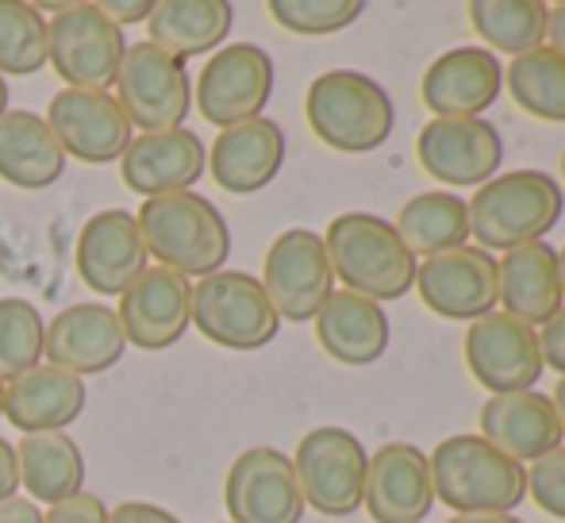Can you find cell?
<instances>
[{
  "label": "cell",
  "mask_w": 565,
  "mask_h": 523,
  "mask_svg": "<svg viewBox=\"0 0 565 523\" xmlns=\"http://www.w3.org/2000/svg\"><path fill=\"white\" fill-rule=\"evenodd\" d=\"M539 351H543V366L558 370L565 377V308L543 323V331H539Z\"/></svg>",
  "instance_id": "f35d334b"
},
{
  "label": "cell",
  "mask_w": 565,
  "mask_h": 523,
  "mask_svg": "<svg viewBox=\"0 0 565 523\" xmlns=\"http://www.w3.org/2000/svg\"><path fill=\"white\" fill-rule=\"evenodd\" d=\"M224 509L231 523H300L305 493L292 458L274 447H250L231 462L224 481Z\"/></svg>",
  "instance_id": "4fadbf2b"
},
{
  "label": "cell",
  "mask_w": 565,
  "mask_h": 523,
  "mask_svg": "<svg viewBox=\"0 0 565 523\" xmlns=\"http://www.w3.org/2000/svg\"><path fill=\"white\" fill-rule=\"evenodd\" d=\"M0 408H4V382H0Z\"/></svg>",
  "instance_id": "681fc988"
},
{
  "label": "cell",
  "mask_w": 565,
  "mask_h": 523,
  "mask_svg": "<svg viewBox=\"0 0 565 523\" xmlns=\"http://www.w3.org/2000/svg\"><path fill=\"white\" fill-rule=\"evenodd\" d=\"M504 85L512 100L535 120L565 124V54L554 46H539L504 70Z\"/></svg>",
  "instance_id": "d6a6232c"
},
{
  "label": "cell",
  "mask_w": 565,
  "mask_h": 523,
  "mask_svg": "<svg viewBox=\"0 0 565 523\" xmlns=\"http://www.w3.org/2000/svg\"><path fill=\"white\" fill-rule=\"evenodd\" d=\"M504 89L500 58L484 46H454L427 66L419 82L424 108L435 120H481Z\"/></svg>",
  "instance_id": "ac0fdd59"
},
{
  "label": "cell",
  "mask_w": 565,
  "mask_h": 523,
  "mask_svg": "<svg viewBox=\"0 0 565 523\" xmlns=\"http://www.w3.org/2000/svg\"><path fill=\"white\" fill-rule=\"evenodd\" d=\"M297 485L305 493V509L320 516H354L365 497L370 450L347 427H316L297 442Z\"/></svg>",
  "instance_id": "52a82bcc"
},
{
  "label": "cell",
  "mask_w": 565,
  "mask_h": 523,
  "mask_svg": "<svg viewBox=\"0 0 565 523\" xmlns=\"http://www.w3.org/2000/svg\"><path fill=\"white\" fill-rule=\"evenodd\" d=\"M424 308H431L443 320L473 323L481 316L497 312V258L489 250L466 247L447 250V255L424 258L416 266V285Z\"/></svg>",
  "instance_id": "9a60e30c"
},
{
  "label": "cell",
  "mask_w": 565,
  "mask_h": 523,
  "mask_svg": "<svg viewBox=\"0 0 565 523\" xmlns=\"http://www.w3.org/2000/svg\"><path fill=\"white\" fill-rule=\"evenodd\" d=\"M51 62V31L39 4L0 0V77H31Z\"/></svg>",
  "instance_id": "836d02e7"
},
{
  "label": "cell",
  "mask_w": 565,
  "mask_h": 523,
  "mask_svg": "<svg viewBox=\"0 0 565 523\" xmlns=\"http://www.w3.org/2000/svg\"><path fill=\"white\" fill-rule=\"evenodd\" d=\"M231 12L227 0H162L150 12V43L170 51L173 58H196V54L220 51L231 35Z\"/></svg>",
  "instance_id": "f546056e"
},
{
  "label": "cell",
  "mask_w": 565,
  "mask_h": 523,
  "mask_svg": "<svg viewBox=\"0 0 565 523\" xmlns=\"http://www.w3.org/2000/svg\"><path fill=\"white\" fill-rule=\"evenodd\" d=\"M435 501L454 516L515 512L527 497V470L481 435H450L427 458Z\"/></svg>",
  "instance_id": "7a4b0ae2"
},
{
  "label": "cell",
  "mask_w": 565,
  "mask_h": 523,
  "mask_svg": "<svg viewBox=\"0 0 565 523\" xmlns=\"http://www.w3.org/2000/svg\"><path fill=\"white\" fill-rule=\"evenodd\" d=\"M66 173V154L58 139L35 113L0 116V178L15 189H51Z\"/></svg>",
  "instance_id": "83f0119b"
},
{
  "label": "cell",
  "mask_w": 565,
  "mask_h": 523,
  "mask_svg": "<svg viewBox=\"0 0 565 523\" xmlns=\"http://www.w3.org/2000/svg\"><path fill=\"white\" fill-rule=\"evenodd\" d=\"M497 300H500V312L515 316V320H523L535 331L543 328L554 312L565 308L558 250L546 239L508 250L497 262Z\"/></svg>",
  "instance_id": "d4e9b609"
},
{
  "label": "cell",
  "mask_w": 565,
  "mask_h": 523,
  "mask_svg": "<svg viewBox=\"0 0 565 523\" xmlns=\"http://www.w3.org/2000/svg\"><path fill=\"white\" fill-rule=\"evenodd\" d=\"M108 523H181L170 509L147 501H124L119 509L108 512Z\"/></svg>",
  "instance_id": "ab89813d"
},
{
  "label": "cell",
  "mask_w": 565,
  "mask_h": 523,
  "mask_svg": "<svg viewBox=\"0 0 565 523\" xmlns=\"http://www.w3.org/2000/svg\"><path fill=\"white\" fill-rule=\"evenodd\" d=\"M362 509L377 523H424L435 509L427 455L412 442H385L370 455Z\"/></svg>",
  "instance_id": "44dd1931"
},
{
  "label": "cell",
  "mask_w": 565,
  "mask_h": 523,
  "mask_svg": "<svg viewBox=\"0 0 565 523\" xmlns=\"http://www.w3.org/2000/svg\"><path fill=\"white\" fill-rule=\"evenodd\" d=\"M20 493V462H15V447L0 439V504L12 501Z\"/></svg>",
  "instance_id": "b9f144b4"
},
{
  "label": "cell",
  "mask_w": 565,
  "mask_h": 523,
  "mask_svg": "<svg viewBox=\"0 0 565 523\" xmlns=\"http://www.w3.org/2000/svg\"><path fill=\"white\" fill-rule=\"evenodd\" d=\"M558 277H562V297H565V247L558 250Z\"/></svg>",
  "instance_id": "c3c4849f"
},
{
  "label": "cell",
  "mask_w": 565,
  "mask_h": 523,
  "mask_svg": "<svg viewBox=\"0 0 565 523\" xmlns=\"http://www.w3.org/2000/svg\"><path fill=\"white\" fill-rule=\"evenodd\" d=\"M116 320L131 346L166 351L181 343V335L193 323V285L162 266H147L119 297Z\"/></svg>",
  "instance_id": "e0dca14e"
},
{
  "label": "cell",
  "mask_w": 565,
  "mask_h": 523,
  "mask_svg": "<svg viewBox=\"0 0 565 523\" xmlns=\"http://www.w3.org/2000/svg\"><path fill=\"white\" fill-rule=\"evenodd\" d=\"M365 12L362 0H269V15L292 35H335Z\"/></svg>",
  "instance_id": "d590c367"
},
{
  "label": "cell",
  "mask_w": 565,
  "mask_h": 523,
  "mask_svg": "<svg viewBox=\"0 0 565 523\" xmlns=\"http://www.w3.org/2000/svg\"><path fill=\"white\" fill-rule=\"evenodd\" d=\"M481 439L504 450L515 462H539L562 447V424L554 401L539 389L497 393L481 404Z\"/></svg>",
  "instance_id": "603a6c76"
},
{
  "label": "cell",
  "mask_w": 565,
  "mask_h": 523,
  "mask_svg": "<svg viewBox=\"0 0 565 523\" xmlns=\"http://www.w3.org/2000/svg\"><path fill=\"white\" fill-rule=\"evenodd\" d=\"M0 523H43V512L28 497H12V501L0 504Z\"/></svg>",
  "instance_id": "7bdbcfd3"
},
{
  "label": "cell",
  "mask_w": 565,
  "mask_h": 523,
  "mask_svg": "<svg viewBox=\"0 0 565 523\" xmlns=\"http://www.w3.org/2000/svg\"><path fill=\"white\" fill-rule=\"evenodd\" d=\"M562 178H565V150H562Z\"/></svg>",
  "instance_id": "f907efd6"
},
{
  "label": "cell",
  "mask_w": 565,
  "mask_h": 523,
  "mask_svg": "<svg viewBox=\"0 0 565 523\" xmlns=\"http://www.w3.org/2000/svg\"><path fill=\"white\" fill-rule=\"evenodd\" d=\"M46 31H51V66L58 70L66 89L108 93V85H116L127 39L124 28H116L97 4L54 8Z\"/></svg>",
  "instance_id": "30bf717a"
},
{
  "label": "cell",
  "mask_w": 565,
  "mask_h": 523,
  "mask_svg": "<svg viewBox=\"0 0 565 523\" xmlns=\"http://www.w3.org/2000/svg\"><path fill=\"white\" fill-rule=\"evenodd\" d=\"M15 462H20V485L28 489V501L54 509L85 493V455L66 431L23 435V442L15 447Z\"/></svg>",
  "instance_id": "f1b7e54d"
},
{
  "label": "cell",
  "mask_w": 565,
  "mask_h": 523,
  "mask_svg": "<svg viewBox=\"0 0 565 523\" xmlns=\"http://www.w3.org/2000/svg\"><path fill=\"white\" fill-rule=\"evenodd\" d=\"M396 235L416 258H435L469 243V204L450 189L419 193L396 212Z\"/></svg>",
  "instance_id": "4dcf8cb0"
},
{
  "label": "cell",
  "mask_w": 565,
  "mask_h": 523,
  "mask_svg": "<svg viewBox=\"0 0 565 523\" xmlns=\"http://www.w3.org/2000/svg\"><path fill=\"white\" fill-rule=\"evenodd\" d=\"M527 493L543 512L565 520V447L543 455L527 470Z\"/></svg>",
  "instance_id": "8d00e7d4"
},
{
  "label": "cell",
  "mask_w": 565,
  "mask_h": 523,
  "mask_svg": "<svg viewBox=\"0 0 565 523\" xmlns=\"http://www.w3.org/2000/svg\"><path fill=\"white\" fill-rule=\"evenodd\" d=\"M97 8L116 23V28H124V23H142V20H150V12H154L150 0H131V4H124V0H100Z\"/></svg>",
  "instance_id": "60d3db41"
},
{
  "label": "cell",
  "mask_w": 565,
  "mask_h": 523,
  "mask_svg": "<svg viewBox=\"0 0 565 523\" xmlns=\"http://www.w3.org/2000/svg\"><path fill=\"white\" fill-rule=\"evenodd\" d=\"M46 128L58 139L62 154L85 166L119 162L131 147L135 128L127 124L124 108L113 93L100 89H62L46 108Z\"/></svg>",
  "instance_id": "5bb4252c"
},
{
  "label": "cell",
  "mask_w": 565,
  "mask_h": 523,
  "mask_svg": "<svg viewBox=\"0 0 565 523\" xmlns=\"http://www.w3.org/2000/svg\"><path fill=\"white\" fill-rule=\"evenodd\" d=\"M116 100L127 124L142 128V135L178 131L193 105V82L181 58L154 46L150 39L131 43L116 74Z\"/></svg>",
  "instance_id": "ba28073f"
},
{
  "label": "cell",
  "mask_w": 565,
  "mask_h": 523,
  "mask_svg": "<svg viewBox=\"0 0 565 523\" xmlns=\"http://www.w3.org/2000/svg\"><path fill=\"white\" fill-rule=\"evenodd\" d=\"M4 113H8V82L0 77V116H4Z\"/></svg>",
  "instance_id": "7dc6e473"
},
{
  "label": "cell",
  "mask_w": 565,
  "mask_h": 523,
  "mask_svg": "<svg viewBox=\"0 0 565 523\" xmlns=\"http://www.w3.org/2000/svg\"><path fill=\"white\" fill-rule=\"evenodd\" d=\"M416 158L450 189H481L504 162V139L489 120H431L416 139Z\"/></svg>",
  "instance_id": "2e32d148"
},
{
  "label": "cell",
  "mask_w": 565,
  "mask_h": 523,
  "mask_svg": "<svg viewBox=\"0 0 565 523\" xmlns=\"http://www.w3.org/2000/svg\"><path fill=\"white\" fill-rule=\"evenodd\" d=\"M469 204V239L481 250H515L527 243H543L558 227L565 212L562 185L543 170L497 173L477 189Z\"/></svg>",
  "instance_id": "6da1fadb"
},
{
  "label": "cell",
  "mask_w": 565,
  "mask_h": 523,
  "mask_svg": "<svg viewBox=\"0 0 565 523\" xmlns=\"http://www.w3.org/2000/svg\"><path fill=\"white\" fill-rule=\"evenodd\" d=\"M262 289L281 320L308 323L316 320L328 297L335 292V269H331L323 235L308 227H289L266 250V269H262Z\"/></svg>",
  "instance_id": "8fae6325"
},
{
  "label": "cell",
  "mask_w": 565,
  "mask_h": 523,
  "mask_svg": "<svg viewBox=\"0 0 565 523\" xmlns=\"http://www.w3.org/2000/svg\"><path fill=\"white\" fill-rule=\"evenodd\" d=\"M285 166V131L277 120L258 116L250 124L220 131L209 150V170L231 196H250L266 189Z\"/></svg>",
  "instance_id": "cb8c5ba5"
},
{
  "label": "cell",
  "mask_w": 565,
  "mask_h": 523,
  "mask_svg": "<svg viewBox=\"0 0 565 523\" xmlns=\"http://www.w3.org/2000/svg\"><path fill=\"white\" fill-rule=\"evenodd\" d=\"M193 328L224 351H262L281 331L258 277L243 269H220L193 285Z\"/></svg>",
  "instance_id": "8992f818"
},
{
  "label": "cell",
  "mask_w": 565,
  "mask_h": 523,
  "mask_svg": "<svg viewBox=\"0 0 565 523\" xmlns=\"http://www.w3.org/2000/svg\"><path fill=\"white\" fill-rule=\"evenodd\" d=\"M147 243H142L139 220L124 209H105L85 220L77 235V274L97 297H124L127 285L147 269Z\"/></svg>",
  "instance_id": "ffe728a7"
},
{
  "label": "cell",
  "mask_w": 565,
  "mask_h": 523,
  "mask_svg": "<svg viewBox=\"0 0 565 523\" xmlns=\"http://www.w3.org/2000/svg\"><path fill=\"white\" fill-rule=\"evenodd\" d=\"M312 323L328 359L342 362V366H373L388 351V335H393L385 308L350 289L331 292Z\"/></svg>",
  "instance_id": "4316f807"
},
{
  "label": "cell",
  "mask_w": 565,
  "mask_h": 523,
  "mask_svg": "<svg viewBox=\"0 0 565 523\" xmlns=\"http://www.w3.org/2000/svg\"><path fill=\"white\" fill-rule=\"evenodd\" d=\"M43 523H108V509L100 497L77 493L70 501L54 504L51 512H43Z\"/></svg>",
  "instance_id": "74e56055"
},
{
  "label": "cell",
  "mask_w": 565,
  "mask_h": 523,
  "mask_svg": "<svg viewBox=\"0 0 565 523\" xmlns=\"http://www.w3.org/2000/svg\"><path fill=\"white\" fill-rule=\"evenodd\" d=\"M46 323L39 308L23 297H0V382L31 374L43 366Z\"/></svg>",
  "instance_id": "e575fe53"
},
{
  "label": "cell",
  "mask_w": 565,
  "mask_h": 523,
  "mask_svg": "<svg viewBox=\"0 0 565 523\" xmlns=\"http://www.w3.org/2000/svg\"><path fill=\"white\" fill-rule=\"evenodd\" d=\"M139 232L147 243V255L170 274L212 277L227 266L231 255V227L224 212L201 193H173L154 196L139 209Z\"/></svg>",
  "instance_id": "3957f363"
},
{
  "label": "cell",
  "mask_w": 565,
  "mask_h": 523,
  "mask_svg": "<svg viewBox=\"0 0 565 523\" xmlns=\"http://www.w3.org/2000/svg\"><path fill=\"white\" fill-rule=\"evenodd\" d=\"M305 116L316 139L342 154H370L388 142L396 105L385 85L358 70H328L308 85Z\"/></svg>",
  "instance_id": "5b68a950"
},
{
  "label": "cell",
  "mask_w": 565,
  "mask_h": 523,
  "mask_svg": "<svg viewBox=\"0 0 565 523\" xmlns=\"http://www.w3.org/2000/svg\"><path fill=\"white\" fill-rule=\"evenodd\" d=\"M331 269L350 292L370 300H401L416 285L419 258L404 247L396 227L388 220L373 216V212H342L331 220L328 235Z\"/></svg>",
  "instance_id": "277c9868"
},
{
  "label": "cell",
  "mask_w": 565,
  "mask_h": 523,
  "mask_svg": "<svg viewBox=\"0 0 565 523\" xmlns=\"http://www.w3.org/2000/svg\"><path fill=\"white\" fill-rule=\"evenodd\" d=\"M209 166V150L193 131H154L131 139V147L119 158V178L131 193L147 196H173V193H193V185L204 178Z\"/></svg>",
  "instance_id": "7402d4cb"
},
{
  "label": "cell",
  "mask_w": 565,
  "mask_h": 523,
  "mask_svg": "<svg viewBox=\"0 0 565 523\" xmlns=\"http://www.w3.org/2000/svg\"><path fill=\"white\" fill-rule=\"evenodd\" d=\"M466 366L489 396L535 389L543 377L539 331L508 312H489L466 331Z\"/></svg>",
  "instance_id": "7c38bea8"
},
{
  "label": "cell",
  "mask_w": 565,
  "mask_h": 523,
  "mask_svg": "<svg viewBox=\"0 0 565 523\" xmlns=\"http://www.w3.org/2000/svg\"><path fill=\"white\" fill-rule=\"evenodd\" d=\"M551 4L543 0H473L469 23L492 51H508L512 58L546 46Z\"/></svg>",
  "instance_id": "1f68e13d"
},
{
  "label": "cell",
  "mask_w": 565,
  "mask_h": 523,
  "mask_svg": "<svg viewBox=\"0 0 565 523\" xmlns=\"http://www.w3.org/2000/svg\"><path fill=\"white\" fill-rule=\"evenodd\" d=\"M546 43L558 54H565V0L551 4V20H546Z\"/></svg>",
  "instance_id": "ee69618b"
},
{
  "label": "cell",
  "mask_w": 565,
  "mask_h": 523,
  "mask_svg": "<svg viewBox=\"0 0 565 523\" xmlns=\"http://www.w3.org/2000/svg\"><path fill=\"white\" fill-rule=\"evenodd\" d=\"M85 401H89V393H85L82 377L54 366H35L31 374L4 385L0 416L23 435H51L66 431L85 412Z\"/></svg>",
  "instance_id": "484cf974"
},
{
  "label": "cell",
  "mask_w": 565,
  "mask_h": 523,
  "mask_svg": "<svg viewBox=\"0 0 565 523\" xmlns=\"http://www.w3.org/2000/svg\"><path fill=\"white\" fill-rule=\"evenodd\" d=\"M551 401H554V412H558V424H562V435H565V377H562L558 385H554Z\"/></svg>",
  "instance_id": "bcb514c9"
},
{
  "label": "cell",
  "mask_w": 565,
  "mask_h": 523,
  "mask_svg": "<svg viewBox=\"0 0 565 523\" xmlns=\"http://www.w3.org/2000/svg\"><path fill=\"white\" fill-rule=\"evenodd\" d=\"M447 523H523L512 512H484V516H450Z\"/></svg>",
  "instance_id": "f6af8a7d"
},
{
  "label": "cell",
  "mask_w": 565,
  "mask_h": 523,
  "mask_svg": "<svg viewBox=\"0 0 565 523\" xmlns=\"http://www.w3.org/2000/svg\"><path fill=\"white\" fill-rule=\"evenodd\" d=\"M124 351H127L124 328H119L113 308L100 305V300L70 305L46 323V343H43L46 366L66 370L74 377L105 374V370L119 366Z\"/></svg>",
  "instance_id": "d6986e66"
},
{
  "label": "cell",
  "mask_w": 565,
  "mask_h": 523,
  "mask_svg": "<svg viewBox=\"0 0 565 523\" xmlns=\"http://www.w3.org/2000/svg\"><path fill=\"white\" fill-rule=\"evenodd\" d=\"M269 97H274V58L254 43L220 46L204 62L193 89L196 113L220 131L258 120Z\"/></svg>",
  "instance_id": "9c48e42d"
}]
</instances>
